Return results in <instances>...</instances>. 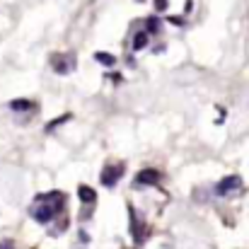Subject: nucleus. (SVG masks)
Returning <instances> with one entry per match:
<instances>
[{"label":"nucleus","instance_id":"nucleus-1","mask_svg":"<svg viewBox=\"0 0 249 249\" xmlns=\"http://www.w3.org/2000/svg\"><path fill=\"white\" fill-rule=\"evenodd\" d=\"M63 203H66V196L61 191H51V194H41L34 198V206L29 208V215L41 223V225H49L61 211H63Z\"/></svg>","mask_w":249,"mask_h":249},{"label":"nucleus","instance_id":"nucleus-2","mask_svg":"<svg viewBox=\"0 0 249 249\" xmlns=\"http://www.w3.org/2000/svg\"><path fill=\"white\" fill-rule=\"evenodd\" d=\"M240 189H242V177H240V174H230V177H225V179L218 181L215 194H218V196H228V194L240 191Z\"/></svg>","mask_w":249,"mask_h":249},{"label":"nucleus","instance_id":"nucleus-3","mask_svg":"<svg viewBox=\"0 0 249 249\" xmlns=\"http://www.w3.org/2000/svg\"><path fill=\"white\" fill-rule=\"evenodd\" d=\"M51 68H53L58 75H68V73L75 68V58H73V53H71V56H63V53L51 56Z\"/></svg>","mask_w":249,"mask_h":249},{"label":"nucleus","instance_id":"nucleus-4","mask_svg":"<svg viewBox=\"0 0 249 249\" xmlns=\"http://www.w3.org/2000/svg\"><path fill=\"white\" fill-rule=\"evenodd\" d=\"M124 177V165H107L102 169V184L104 186H116V181Z\"/></svg>","mask_w":249,"mask_h":249},{"label":"nucleus","instance_id":"nucleus-5","mask_svg":"<svg viewBox=\"0 0 249 249\" xmlns=\"http://www.w3.org/2000/svg\"><path fill=\"white\" fill-rule=\"evenodd\" d=\"M136 184L155 186V184H160V172H158V169H141L138 177H136Z\"/></svg>","mask_w":249,"mask_h":249},{"label":"nucleus","instance_id":"nucleus-6","mask_svg":"<svg viewBox=\"0 0 249 249\" xmlns=\"http://www.w3.org/2000/svg\"><path fill=\"white\" fill-rule=\"evenodd\" d=\"M78 196H80V201H83V203H94V201H97L94 189H92V186H87V184H80V186H78Z\"/></svg>","mask_w":249,"mask_h":249},{"label":"nucleus","instance_id":"nucleus-7","mask_svg":"<svg viewBox=\"0 0 249 249\" xmlns=\"http://www.w3.org/2000/svg\"><path fill=\"white\" fill-rule=\"evenodd\" d=\"M148 44H150V34H148L145 29H143V32H138V34H133V44H131V46H133L136 51H143Z\"/></svg>","mask_w":249,"mask_h":249},{"label":"nucleus","instance_id":"nucleus-8","mask_svg":"<svg viewBox=\"0 0 249 249\" xmlns=\"http://www.w3.org/2000/svg\"><path fill=\"white\" fill-rule=\"evenodd\" d=\"M10 109L12 111H32L34 109V102L32 99H12L10 102Z\"/></svg>","mask_w":249,"mask_h":249},{"label":"nucleus","instance_id":"nucleus-9","mask_svg":"<svg viewBox=\"0 0 249 249\" xmlns=\"http://www.w3.org/2000/svg\"><path fill=\"white\" fill-rule=\"evenodd\" d=\"M94 58H97L102 66H114V63H116V58H114L111 53H107V51H99V53H94Z\"/></svg>","mask_w":249,"mask_h":249},{"label":"nucleus","instance_id":"nucleus-10","mask_svg":"<svg viewBox=\"0 0 249 249\" xmlns=\"http://www.w3.org/2000/svg\"><path fill=\"white\" fill-rule=\"evenodd\" d=\"M71 119H73L71 114H63L61 119H56V121H51V124H46V133H51V131H56V128H58L61 124H66V121H71Z\"/></svg>","mask_w":249,"mask_h":249},{"label":"nucleus","instance_id":"nucleus-11","mask_svg":"<svg viewBox=\"0 0 249 249\" xmlns=\"http://www.w3.org/2000/svg\"><path fill=\"white\" fill-rule=\"evenodd\" d=\"M145 32H148V34H158V32H160V19H158V17H150V19L145 22Z\"/></svg>","mask_w":249,"mask_h":249},{"label":"nucleus","instance_id":"nucleus-12","mask_svg":"<svg viewBox=\"0 0 249 249\" xmlns=\"http://www.w3.org/2000/svg\"><path fill=\"white\" fill-rule=\"evenodd\" d=\"M155 10H158V12L167 10V0H155Z\"/></svg>","mask_w":249,"mask_h":249}]
</instances>
